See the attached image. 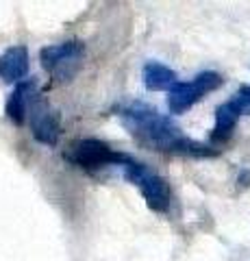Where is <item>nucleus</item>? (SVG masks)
Masks as SVG:
<instances>
[{
  "label": "nucleus",
  "mask_w": 250,
  "mask_h": 261,
  "mask_svg": "<svg viewBox=\"0 0 250 261\" xmlns=\"http://www.w3.org/2000/svg\"><path fill=\"white\" fill-rule=\"evenodd\" d=\"M176 79H179L176 72L159 61H148L144 65V85H146V89H150V92H163V89L170 92V89L179 83Z\"/></svg>",
  "instance_id": "10"
},
{
  "label": "nucleus",
  "mask_w": 250,
  "mask_h": 261,
  "mask_svg": "<svg viewBox=\"0 0 250 261\" xmlns=\"http://www.w3.org/2000/svg\"><path fill=\"white\" fill-rule=\"evenodd\" d=\"M29 74V50L24 46H11L0 55V79L7 83H22Z\"/></svg>",
  "instance_id": "8"
},
{
  "label": "nucleus",
  "mask_w": 250,
  "mask_h": 261,
  "mask_svg": "<svg viewBox=\"0 0 250 261\" xmlns=\"http://www.w3.org/2000/svg\"><path fill=\"white\" fill-rule=\"evenodd\" d=\"M39 98V89H37V81L35 79H24L22 83L13 87V92L7 98V118L13 124L22 126L24 122H29V111Z\"/></svg>",
  "instance_id": "7"
},
{
  "label": "nucleus",
  "mask_w": 250,
  "mask_h": 261,
  "mask_svg": "<svg viewBox=\"0 0 250 261\" xmlns=\"http://www.w3.org/2000/svg\"><path fill=\"white\" fill-rule=\"evenodd\" d=\"M241 118V111L237 109V105L233 100H227L224 105L215 109V124L211 130V142L213 144H224L233 135L237 122Z\"/></svg>",
  "instance_id": "9"
},
{
  "label": "nucleus",
  "mask_w": 250,
  "mask_h": 261,
  "mask_svg": "<svg viewBox=\"0 0 250 261\" xmlns=\"http://www.w3.org/2000/svg\"><path fill=\"white\" fill-rule=\"evenodd\" d=\"M63 159L74 163L78 168H83V170H100V168H107V166L120 168L124 163L126 154L114 150L109 144L90 137V140L72 142L66 148V152H63Z\"/></svg>",
  "instance_id": "4"
},
{
  "label": "nucleus",
  "mask_w": 250,
  "mask_h": 261,
  "mask_svg": "<svg viewBox=\"0 0 250 261\" xmlns=\"http://www.w3.org/2000/svg\"><path fill=\"white\" fill-rule=\"evenodd\" d=\"M29 124H31V133H33L37 142H42L46 146H54L59 142V135H61L59 113L50 105H46L42 100V96L37 98L35 105L29 111Z\"/></svg>",
  "instance_id": "6"
},
{
  "label": "nucleus",
  "mask_w": 250,
  "mask_h": 261,
  "mask_svg": "<svg viewBox=\"0 0 250 261\" xmlns=\"http://www.w3.org/2000/svg\"><path fill=\"white\" fill-rule=\"evenodd\" d=\"M233 102L237 105V109L241 111V116H250V85H241L239 89H237V94L231 98Z\"/></svg>",
  "instance_id": "11"
},
{
  "label": "nucleus",
  "mask_w": 250,
  "mask_h": 261,
  "mask_svg": "<svg viewBox=\"0 0 250 261\" xmlns=\"http://www.w3.org/2000/svg\"><path fill=\"white\" fill-rule=\"evenodd\" d=\"M222 81L224 79L217 72H200L187 83H176L168 92V107L172 113H185L209 92H215L222 85Z\"/></svg>",
  "instance_id": "5"
},
{
  "label": "nucleus",
  "mask_w": 250,
  "mask_h": 261,
  "mask_svg": "<svg viewBox=\"0 0 250 261\" xmlns=\"http://www.w3.org/2000/svg\"><path fill=\"white\" fill-rule=\"evenodd\" d=\"M122 172L124 178L128 183H133L137 190L142 192L146 205L157 211V214H163V211L170 209L172 205V190H170V183L165 181L161 174H157L155 170H150L146 163L133 159L131 154H126V159L122 166Z\"/></svg>",
  "instance_id": "2"
},
{
  "label": "nucleus",
  "mask_w": 250,
  "mask_h": 261,
  "mask_svg": "<svg viewBox=\"0 0 250 261\" xmlns=\"http://www.w3.org/2000/svg\"><path fill=\"white\" fill-rule=\"evenodd\" d=\"M120 120L126 126V130L140 144L150 146L161 152H176V154H189V157H217V150L200 144L196 140H189L181 133V128L174 122L159 113L157 109H150L146 105H128L120 109Z\"/></svg>",
  "instance_id": "1"
},
{
  "label": "nucleus",
  "mask_w": 250,
  "mask_h": 261,
  "mask_svg": "<svg viewBox=\"0 0 250 261\" xmlns=\"http://www.w3.org/2000/svg\"><path fill=\"white\" fill-rule=\"evenodd\" d=\"M85 57V46L78 39H68V42L46 46L39 50V61L42 68L50 74L54 81L66 83L78 72V68L83 65Z\"/></svg>",
  "instance_id": "3"
}]
</instances>
